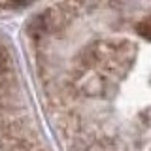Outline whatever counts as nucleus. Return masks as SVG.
Instances as JSON below:
<instances>
[{
	"mask_svg": "<svg viewBox=\"0 0 151 151\" xmlns=\"http://www.w3.org/2000/svg\"><path fill=\"white\" fill-rule=\"evenodd\" d=\"M136 57V47L130 42H96L85 47L79 55L85 68L100 66L104 72L125 74Z\"/></svg>",
	"mask_w": 151,
	"mask_h": 151,
	"instance_id": "1",
	"label": "nucleus"
},
{
	"mask_svg": "<svg viewBox=\"0 0 151 151\" xmlns=\"http://www.w3.org/2000/svg\"><path fill=\"white\" fill-rule=\"evenodd\" d=\"M78 89L79 93L87 94V96H102L106 93V78L102 74H83L81 78L78 79Z\"/></svg>",
	"mask_w": 151,
	"mask_h": 151,
	"instance_id": "2",
	"label": "nucleus"
},
{
	"mask_svg": "<svg viewBox=\"0 0 151 151\" xmlns=\"http://www.w3.org/2000/svg\"><path fill=\"white\" fill-rule=\"evenodd\" d=\"M136 30H138V34L142 38H145V40L151 42V15H147L144 21H140L138 25H136Z\"/></svg>",
	"mask_w": 151,
	"mask_h": 151,
	"instance_id": "3",
	"label": "nucleus"
},
{
	"mask_svg": "<svg viewBox=\"0 0 151 151\" xmlns=\"http://www.w3.org/2000/svg\"><path fill=\"white\" fill-rule=\"evenodd\" d=\"M8 66H9V60H8V53L2 45H0V76L8 72Z\"/></svg>",
	"mask_w": 151,
	"mask_h": 151,
	"instance_id": "4",
	"label": "nucleus"
},
{
	"mask_svg": "<svg viewBox=\"0 0 151 151\" xmlns=\"http://www.w3.org/2000/svg\"><path fill=\"white\" fill-rule=\"evenodd\" d=\"M30 6V2H0V9H21Z\"/></svg>",
	"mask_w": 151,
	"mask_h": 151,
	"instance_id": "5",
	"label": "nucleus"
}]
</instances>
